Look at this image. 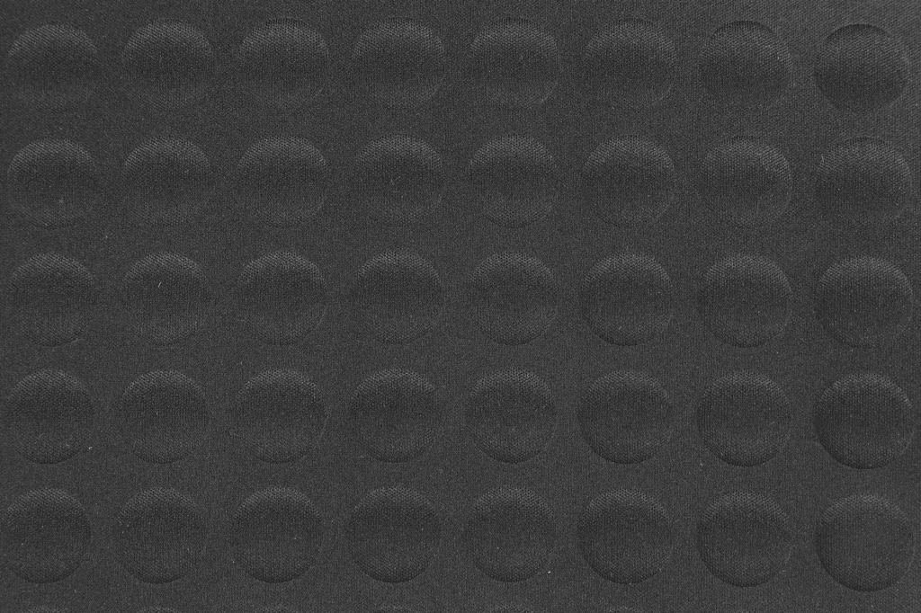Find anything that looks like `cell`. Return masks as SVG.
<instances>
[{
    "label": "cell",
    "instance_id": "cell-1",
    "mask_svg": "<svg viewBox=\"0 0 921 613\" xmlns=\"http://www.w3.org/2000/svg\"><path fill=\"white\" fill-rule=\"evenodd\" d=\"M911 520L889 499L853 494L832 503L820 516L815 547L825 571L840 585L875 592L898 583L915 553Z\"/></svg>",
    "mask_w": 921,
    "mask_h": 613
},
{
    "label": "cell",
    "instance_id": "cell-2",
    "mask_svg": "<svg viewBox=\"0 0 921 613\" xmlns=\"http://www.w3.org/2000/svg\"><path fill=\"white\" fill-rule=\"evenodd\" d=\"M821 446L843 466L868 470L883 467L908 449L915 413L906 393L890 378L861 372L832 383L813 413Z\"/></svg>",
    "mask_w": 921,
    "mask_h": 613
},
{
    "label": "cell",
    "instance_id": "cell-3",
    "mask_svg": "<svg viewBox=\"0 0 921 613\" xmlns=\"http://www.w3.org/2000/svg\"><path fill=\"white\" fill-rule=\"evenodd\" d=\"M790 520L771 497L734 491L712 500L696 525V547L709 572L734 587L766 583L785 567L792 548Z\"/></svg>",
    "mask_w": 921,
    "mask_h": 613
},
{
    "label": "cell",
    "instance_id": "cell-4",
    "mask_svg": "<svg viewBox=\"0 0 921 613\" xmlns=\"http://www.w3.org/2000/svg\"><path fill=\"white\" fill-rule=\"evenodd\" d=\"M913 308V290L903 271L869 255L832 264L814 293V309L823 329L854 348H876L894 341L908 327Z\"/></svg>",
    "mask_w": 921,
    "mask_h": 613
},
{
    "label": "cell",
    "instance_id": "cell-5",
    "mask_svg": "<svg viewBox=\"0 0 921 613\" xmlns=\"http://www.w3.org/2000/svg\"><path fill=\"white\" fill-rule=\"evenodd\" d=\"M577 547L603 579L634 584L659 573L673 548L665 507L637 489H613L591 500L577 525Z\"/></svg>",
    "mask_w": 921,
    "mask_h": 613
},
{
    "label": "cell",
    "instance_id": "cell-6",
    "mask_svg": "<svg viewBox=\"0 0 921 613\" xmlns=\"http://www.w3.org/2000/svg\"><path fill=\"white\" fill-rule=\"evenodd\" d=\"M347 548L358 568L387 583L411 581L433 562L442 525L430 501L403 486H384L367 493L344 526Z\"/></svg>",
    "mask_w": 921,
    "mask_h": 613
},
{
    "label": "cell",
    "instance_id": "cell-7",
    "mask_svg": "<svg viewBox=\"0 0 921 613\" xmlns=\"http://www.w3.org/2000/svg\"><path fill=\"white\" fill-rule=\"evenodd\" d=\"M695 420L711 453L729 465L751 467L782 450L792 413L779 384L762 373L740 370L719 378L704 390Z\"/></svg>",
    "mask_w": 921,
    "mask_h": 613
},
{
    "label": "cell",
    "instance_id": "cell-8",
    "mask_svg": "<svg viewBox=\"0 0 921 613\" xmlns=\"http://www.w3.org/2000/svg\"><path fill=\"white\" fill-rule=\"evenodd\" d=\"M324 523L311 499L294 487L270 486L249 495L230 521L235 561L251 577L268 583L295 580L315 564Z\"/></svg>",
    "mask_w": 921,
    "mask_h": 613
},
{
    "label": "cell",
    "instance_id": "cell-9",
    "mask_svg": "<svg viewBox=\"0 0 921 613\" xmlns=\"http://www.w3.org/2000/svg\"><path fill=\"white\" fill-rule=\"evenodd\" d=\"M577 416L594 453L616 465H635L666 446L675 409L657 379L633 369H617L589 386L578 402Z\"/></svg>",
    "mask_w": 921,
    "mask_h": 613
},
{
    "label": "cell",
    "instance_id": "cell-10",
    "mask_svg": "<svg viewBox=\"0 0 921 613\" xmlns=\"http://www.w3.org/2000/svg\"><path fill=\"white\" fill-rule=\"evenodd\" d=\"M207 523L200 506L173 488L153 487L133 495L113 525L115 553L135 579L165 584L183 578L199 563Z\"/></svg>",
    "mask_w": 921,
    "mask_h": 613
},
{
    "label": "cell",
    "instance_id": "cell-11",
    "mask_svg": "<svg viewBox=\"0 0 921 613\" xmlns=\"http://www.w3.org/2000/svg\"><path fill=\"white\" fill-rule=\"evenodd\" d=\"M558 534L555 513L536 492L504 485L484 493L465 521L462 543L473 564L492 580L517 582L548 564Z\"/></svg>",
    "mask_w": 921,
    "mask_h": 613
},
{
    "label": "cell",
    "instance_id": "cell-12",
    "mask_svg": "<svg viewBox=\"0 0 921 613\" xmlns=\"http://www.w3.org/2000/svg\"><path fill=\"white\" fill-rule=\"evenodd\" d=\"M792 293L783 271L754 253L726 256L705 272L697 294L704 325L720 341L738 348L778 337L791 314Z\"/></svg>",
    "mask_w": 921,
    "mask_h": 613
},
{
    "label": "cell",
    "instance_id": "cell-13",
    "mask_svg": "<svg viewBox=\"0 0 921 613\" xmlns=\"http://www.w3.org/2000/svg\"><path fill=\"white\" fill-rule=\"evenodd\" d=\"M578 300L581 315L595 335L629 347L648 343L667 328L675 298L670 277L656 259L621 253L589 270Z\"/></svg>",
    "mask_w": 921,
    "mask_h": 613
},
{
    "label": "cell",
    "instance_id": "cell-14",
    "mask_svg": "<svg viewBox=\"0 0 921 613\" xmlns=\"http://www.w3.org/2000/svg\"><path fill=\"white\" fill-rule=\"evenodd\" d=\"M352 433L371 458L404 463L425 454L443 422L435 386L406 369H386L367 377L354 390L347 411Z\"/></svg>",
    "mask_w": 921,
    "mask_h": 613
},
{
    "label": "cell",
    "instance_id": "cell-15",
    "mask_svg": "<svg viewBox=\"0 0 921 613\" xmlns=\"http://www.w3.org/2000/svg\"><path fill=\"white\" fill-rule=\"evenodd\" d=\"M349 304L362 328L384 344H407L429 333L445 305L434 266L408 251H389L367 261L349 289Z\"/></svg>",
    "mask_w": 921,
    "mask_h": 613
},
{
    "label": "cell",
    "instance_id": "cell-16",
    "mask_svg": "<svg viewBox=\"0 0 921 613\" xmlns=\"http://www.w3.org/2000/svg\"><path fill=\"white\" fill-rule=\"evenodd\" d=\"M326 407L317 386L305 374L288 369L264 371L237 395L232 422L243 445L270 464L297 461L318 442Z\"/></svg>",
    "mask_w": 921,
    "mask_h": 613
},
{
    "label": "cell",
    "instance_id": "cell-17",
    "mask_svg": "<svg viewBox=\"0 0 921 613\" xmlns=\"http://www.w3.org/2000/svg\"><path fill=\"white\" fill-rule=\"evenodd\" d=\"M586 202L603 221L636 228L657 221L671 204L676 175L667 152L642 136H620L600 144L580 174Z\"/></svg>",
    "mask_w": 921,
    "mask_h": 613
},
{
    "label": "cell",
    "instance_id": "cell-18",
    "mask_svg": "<svg viewBox=\"0 0 921 613\" xmlns=\"http://www.w3.org/2000/svg\"><path fill=\"white\" fill-rule=\"evenodd\" d=\"M328 190V165L308 140L287 135L264 138L241 156L234 175L236 198L255 218L293 227L314 218Z\"/></svg>",
    "mask_w": 921,
    "mask_h": 613
},
{
    "label": "cell",
    "instance_id": "cell-19",
    "mask_svg": "<svg viewBox=\"0 0 921 613\" xmlns=\"http://www.w3.org/2000/svg\"><path fill=\"white\" fill-rule=\"evenodd\" d=\"M4 562L31 583L65 580L81 565L92 537L88 515L68 492L29 490L5 511L1 521Z\"/></svg>",
    "mask_w": 921,
    "mask_h": 613
},
{
    "label": "cell",
    "instance_id": "cell-20",
    "mask_svg": "<svg viewBox=\"0 0 921 613\" xmlns=\"http://www.w3.org/2000/svg\"><path fill=\"white\" fill-rule=\"evenodd\" d=\"M557 419V404L546 382L514 368L481 378L464 409L475 445L494 460L511 465L539 455L550 440Z\"/></svg>",
    "mask_w": 921,
    "mask_h": 613
},
{
    "label": "cell",
    "instance_id": "cell-21",
    "mask_svg": "<svg viewBox=\"0 0 921 613\" xmlns=\"http://www.w3.org/2000/svg\"><path fill=\"white\" fill-rule=\"evenodd\" d=\"M912 177L903 155L876 138L845 140L828 150L816 173L815 195L822 210L851 226L888 223L908 208Z\"/></svg>",
    "mask_w": 921,
    "mask_h": 613
},
{
    "label": "cell",
    "instance_id": "cell-22",
    "mask_svg": "<svg viewBox=\"0 0 921 613\" xmlns=\"http://www.w3.org/2000/svg\"><path fill=\"white\" fill-rule=\"evenodd\" d=\"M118 431L145 462L165 465L192 453L204 440L210 412L200 386L177 370H156L133 380L116 407Z\"/></svg>",
    "mask_w": 921,
    "mask_h": 613
},
{
    "label": "cell",
    "instance_id": "cell-23",
    "mask_svg": "<svg viewBox=\"0 0 921 613\" xmlns=\"http://www.w3.org/2000/svg\"><path fill=\"white\" fill-rule=\"evenodd\" d=\"M466 299L471 319L485 337L497 344L519 346L550 328L558 313L559 289L541 260L505 252L476 267Z\"/></svg>",
    "mask_w": 921,
    "mask_h": 613
},
{
    "label": "cell",
    "instance_id": "cell-24",
    "mask_svg": "<svg viewBox=\"0 0 921 613\" xmlns=\"http://www.w3.org/2000/svg\"><path fill=\"white\" fill-rule=\"evenodd\" d=\"M327 287L317 266L288 251L265 253L249 262L236 285L239 315L257 339L273 345L297 343L320 324L327 306Z\"/></svg>",
    "mask_w": 921,
    "mask_h": 613
},
{
    "label": "cell",
    "instance_id": "cell-25",
    "mask_svg": "<svg viewBox=\"0 0 921 613\" xmlns=\"http://www.w3.org/2000/svg\"><path fill=\"white\" fill-rule=\"evenodd\" d=\"M584 80L600 100L627 109L653 106L673 86L675 46L657 25L626 19L599 30L581 58Z\"/></svg>",
    "mask_w": 921,
    "mask_h": 613
},
{
    "label": "cell",
    "instance_id": "cell-26",
    "mask_svg": "<svg viewBox=\"0 0 921 613\" xmlns=\"http://www.w3.org/2000/svg\"><path fill=\"white\" fill-rule=\"evenodd\" d=\"M350 185L371 218L404 226L437 209L445 189V171L442 157L425 141L390 135L368 143L357 154Z\"/></svg>",
    "mask_w": 921,
    "mask_h": 613
},
{
    "label": "cell",
    "instance_id": "cell-27",
    "mask_svg": "<svg viewBox=\"0 0 921 613\" xmlns=\"http://www.w3.org/2000/svg\"><path fill=\"white\" fill-rule=\"evenodd\" d=\"M910 74L905 45L889 31L851 24L828 35L819 47L813 76L838 111L867 114L884 109L904 93Z\"/></svg>",
    "mask_w": 921,
    "mask_h": 613
},
{
    "label": "cell",
    "instance_id": "cell-28",
    "mask_svg": "<svg viewBox=\"0 0 921 613\" xmlns=\"http://www.w3.org/2000/svg\"><path fill=\"white\" fill-rule=\"evenodd\" d=\"M469 194L492 223L521 228L540 222L559 191V170L549 149L537 139L505 135L479 147L466 171Z\"/></svg>",
    "mask_w": 921,
    "mask_h": 613
},
{
    "label": "cell",
    "instance_id": "cell-29",
    "mask_svg": "<svg viewBox=\"0 0 921 613\" xmlns=\"http://www.w3.org/2000/svg\"><path fill=\"white\" fill-rule=\"evenodd\" d=\"M94 404L74 375L43 369L21 379L7 396L4 422L15 450L40 465L76 456L90 436Z\"/></svg>",
    "mask_w": 921,
    "mask_h": 613
},
{
    "label": "cell",
    "instance_id": "cell-30",
    "mask_svg": "<svg viewBox=\"0 0 921 613\" xmlns=\"http://www.w3.org/2000/svg\"><path fill=\"white\" fill-rule=\"evenodd\" d=\"M120 303L136 335L149 344L168 346L189 339L204 326L211 291L196 262L161 252L145 256L127 271Z\"/></svg>",
    "mask_w": 921,
    "mask_h": 613
},
{
    "label": "cell",
    "instance_id": "cell-31",
    "mask_svg": "<svg viewBox=\"0 0 921 613\" xmlns=\"http://www.w3.org/2000/svg\"><path fill=\"white\" fill-rule=\"evenodd\" d=\"M699 192L720 219L739 227L775 221L791 196L786 157L763 139L739 136L714 147L698 176Z\"/></svg>",
    "mask_w": 921,
    "mask_h": 613
},
{
    "label": "cell",
    "instance_id": "cell-32",
    "mask_svg": "<svg viewBox=\"0 0 921 613\" xmlns=\"http://www.w3.org/2000/svg\"><path fill=\"white\" fill-rule=\"evenodd\" d=\"M6 189L13 208L44 229L73 226L94 208L100 174L91 154L67 139L33 141L12 159Z\"/></svg>",
    "mask_w": 921,
    "mask_h": 613
},
{
    "label": "cell",
    "instance_id": "cell-33",
    "mask_svg": "<svg viewBox=\"0 0 921 613\" xmlns=\"http://www.w3.org/2000/svg\"><path fill=\"white\" fill-rule=\"evenodd\" d=\"M97 299L93 274L78 261L57 253L26 260L7 286L8 307L17 329L45 347L77 340L93 317Z\"/></svg>",
    "mask_w": 921,
    "mask_h": 613
},
{
    "label": "cell",
    "instance_id": "cell-34",
    "mask_svg": "<svg viewBox=\"0 0 921 613\" xmlns=\"http://www.w3.org/2000/svg\"><path fill=\"white\" fill-rule=\"evenodd\" d=\"M363 91L384 104L409 108L430 100L445 76V49L430 27L409 20H385L368 27L351 57Z\"/></svg>",
    "mask_w": 921,
    "mask_h": 613
},
{
    "label": "cell",
    "instance_id": "cell-35",
    "mask_svg": "<svg viewBox=\"0 0 921 613\" xmlns=\"http://www.w3.org/2000/svg\"><path fill=\"white\" fill-rule=\"evenodd\" d=\"M121 186L130 212L149 226L185 223L209 202L214 173L204 151L179 138L148 139L128 155Z\"/></svg>",
    "mask_w": 921,
    "mask_h": 613
},
{
    "label": "cell",
    "instance_id": "cell-36",
    "mask_svg": "<svg viewBox=\"0 0 921 613\" xmlns=\"http://www.w3.org/2000/svg\"><path fill=\"white\" fill-rule=\"evenodd\" d=\"M472 85L497 104L532 108L552 93L561 72L554 37L526 21L497 22L473 40L466 60Z\"/></svg>",
    "mask_w": 921,
    "mask_h": 613
},
{
    "label": "cell",
    "instance_id": "cell-37",
    "mask_svg": "<svg viewBox=\"0 0 921 613\" xmlns=\"http://www.w3.org/2000/svg\"><path fill=\"white\" fill-rule=\"evenodd\" d=\"M329 50L312 26L295 20L265 22L243 40L237 55L242 88L268 105L290 108L314 100L327 78Z\"/></svg>",
    "mask_w": 921,
    "mask_h": 613
},
{
    "label": "cell",
    "instance_id": "cell-38",
    "mask_svg": "<svg viewBox=\"0 0 921 613\" xmlns=\"http://www.w3.org/2000/svg\"><path fill=\"white\" fill-rule=\"evenodd\" d=\"M698 79L719 102L759 107L778 101L792 79L788 47L769 27L735 21L720 27L700 55Z\"/></svg>",
    "mask_w": 921,
    "mask_h": 613
},
{
    "label": "cell",
    "instance_id": "cell-39",
    "mask_svg": "<svg viewBox=\"0 0 921 613\" xmlns=\"http://www.w3.org/2000/svg\"><path fill=\"white\" fill-rule=\"evenodd\" d=\"M124 78L141 100L160 108L189 104L209 89L216 59L196 27L161 20L136 30L121 56Z\"/></svg>",
    "mask_w": 921,
    "mask_h": 613
},
{
    "label": "cell",
    "instance_id": "cell-40",
    "mask_svg": "<svg viewBox=\"0 0 921 613\" xmlns=\"http://www.w3.org/2000/svg\"><path fill=\"white\" fill-rule=\"evenodd\" d=\"M5 68L9 85L20 100L38 109H61L91 93L99 55L82 30L47 23L26 30L14 40Z\"/></svg>",
    "mask_w": 921,
    "mask_h": 613
}]
</instances>
